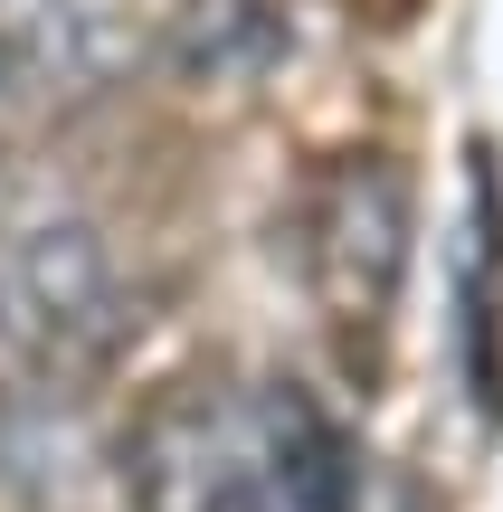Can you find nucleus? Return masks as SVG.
<instances>
[{
    "label": "nucleus",
    "mask_w": 503,
    "mask_h": 512,
    "mask_svg": "<svg viewBox=\"0 0 503 512\" xmlns=\"http://www.w3.org/2000/svg\"><path fill=\"white\" fill-rule=\"evenodd\" d=\"M124 512H266L276 503V418L247 370H181L114 437Z\"/></svg>",
    "instance_id": "obj_1"
},
{
    "label": "nucleus",
    "mask_w": 503,
    "mask_h": 512,
    "mask_svg": "<svg viewBox=\"0 0 503 512\" xmlns=\"http://www.w3.org/2000/svg\"><path fill=\"white\" fill-rule=\"evenodd\" d=\"M133 285L86 209H29L0 228V351L38 380H86L124 351Z\"/></svg>",
    "instance_id": "obj_2"
},
{
    "label": "nucleus",
    "mask_w": 503,
    "mask_h": 512,
    "mask_svg": "<svg viewBox=\"0 0 503 512\" xmlns=\"http://www.w3.org/2000/svg\"><path fill=\"white\" fill-rule=\"evenodd\" d=\"M409 238L418 190L390 152H342L295 190V275L342 351H380L399 285H409Z\"/></svg>",
    "instance_id": "obj_3"
},
{
    "label": "nucleus",
    "mask_w": 503,
    "mask_h": 512,
    "mask_svg": "<svg viewBox=\"0 0 503 512\" xmlns=\"http://www.w3.org/2000/svg\"><path fill=\"white\" fill-rule=\"evenodd\" d=\"M152 48L143 0H0V95L29 114H95Z\"/></svg>",
    "instance_id": "obj_4"
},
{
    "label": "nucleus",
    "mask_w": 503,
    "mask_h": 512,
    "mask_svg": "<svg viewBox=\"0 0 503 512\" xmlns=\"http://www.w3.org/2000/svg\"><path fill=\"white\" fill-rule=\"evenodd\" d=\"M266 418H276V503L266 512H361V465L342 418L304 380H266Z\"/></svg>",
    "instance_id": "obj_5"
},
{
    "label": "nucleus",
    "mask_w": 503,
    "mask_h": 512,
    "mask_svg": "<svg viewBox=\"0 0 503 512\" xmlns=\"http://www.w3.org/2000/svg\"><path fill=\"white\" fill-rule=\"evenodd\" d=\"M295 29V0H152V38L190 76H257Z\"/></svg>",
    "instance_id": "obj_6"
},
{
    "label": "nucleus",
    "mask_w": 503,
    "mask_h": 512,
    "mask_svg": "<svg viewBox=\"0 0 503 512\" xmlns=\"http://www.w3.org/2000/svg\"><path fill=\"white\" fill-rule=\"evenodd\" d=\"M0 143H10V95H0Z\"/></svg>",
    "instance_id": "obj_7"
}]
</instances>
